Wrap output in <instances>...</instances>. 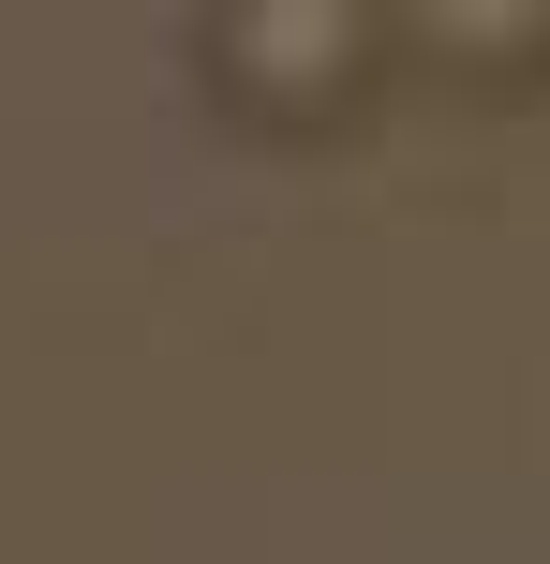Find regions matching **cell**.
I'll list each match as a JSON object with an SVG mask.
<instances>
[{"label":"cell","instance_id":"1","mask_svg":"<svg viewBox=\"0 0 550 564\" xmlns=\"http://www.w3.org/2000/svg\"><path fill=\"white\" fill-rule=\"evenodd\" d=\"M387 45H402V15H357V0H224V15L194 30L208 105L254 119V134H298V149L373 105Z\"/></svg>","mask_w":550,"mask_h":564},{"label":"cell","instance_id":"2","mask_svg":"<svg viewBox=\"0 0 550 564\" xmlns=\"http://www.w3.org/2000/svg\"><path fill=\"white\" fill-rule=\"evenodd\" d=\"M402 45L462 89H536L550 75V0H432V15H402Z\"/></svg>","mask_w":550,"mask_h":564}]
</instances>
